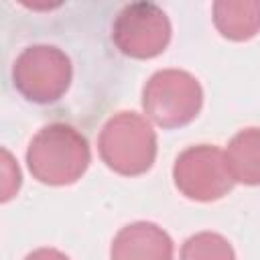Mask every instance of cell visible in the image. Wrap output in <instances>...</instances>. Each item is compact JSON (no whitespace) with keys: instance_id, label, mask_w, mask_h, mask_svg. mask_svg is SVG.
Here are the masks:
<instances>
[{"instance_id":"8992f818","label":"cell","mask_w":260,"mask_h":260,"mask_svg":"<svg viewBox=\"0 0 260 260\" xmlns=\"http://www.w3.org/2000/svg\"><path fill=\"white\" fill-rule=\"evenodd\" d=\"M173 181L181 195L201 203L217 201L234 187L225 154L213 144L185 148L173 165Z\"/></svg>"},{"instance_id":"5b68a950","label":"cell","mask_w":260,"mask_h":260,"mask_svg":"<svg viewBox=\"0 0 260 260\" xmlns=\"http://www.w3.org/2000/svg\"><path fill=\"white\" fill-rule=\"evenodd\" d=\"M112 41L132 59L158 57L171 41V22L165 10L152 2L126 4L114 18Z\"/></svg>"},{"instance_id":"52a82bcc","label":"cell","mask_w":260,"mask_h":260,"mask_svg":"<svg viewBox=\"0 0 260 260\" xmlns=\"http://www.w3.org/2000/svg\"><path fill=\"white\" fill-rule=\"evenodd\" d=\"M171 236L152 221L124 225L110 248V260H173Z\"/></svg>"},{"instance_id":"30bf717a","label":"cell","mask_w":260,"mask_h":260,"mask_svg":"<svg viewBox=\"0 0 260 260\" xmlns=\"http://www.w3.org/2000/svg\"><path fill=\"white\" fill-rule=\"evenodd\" d=\"M179 260H236V254L221 234L199 232L185 240Z\"/></svg>"},{"instance_id":"8fae6325","label":"cell","mask_w":260,"mask_h":260,"mask_svg":"<svg viewBox=\"0 0 260 260\" xmlns=\"http://www.w3.org/2000/svg\"><path fill=\"white\" fill-rule=\"evenodd\" d=\"M20 189V171L8 150H2V201H8Z\"/></svg>"},{"instance_id":"7c38bea8","label":"cell","mask_w":260,"mask_h":260,"mask_svg":"<svg viewBox=\"0 0 260 260\" xmlns=\"http://www.w3.org/2000/svg\"><path fill=\"white\" fill-rule=\"evenodd\" d=\"M24 260H69V258L55 248H39V250L30 252Z\"/></svg>"},{"instance_id":"9c48e42d","label":"cell","mask_w":260,"mask_h":260,"mask_svg":"<svg viewBox=\"0 0 260 260\" xmlns=\"http://www.w3.org/2000/svg\"><path fill=\"white\" fill-rule=\"evenodd\" d=\"M225 165L234 183L260 185V128L240 130L228 144Z\"/></svg>"},{"instance_id":"7a4b0ae2","label":"cell","mask_w":260,"mask_h":260,"mask_svg":"<svg viewBox=\"0 0 260 260\" xmlns=\"http://www.w3.org/2000/svg\"><path fill=\"white\" fill-rule=\"evenodd\" d=\"M98 150L110 171L124 177H138L150 171L156 158V134L140 114L118 112L104 124Z\"/></svg>"},{"instance_id":"6da1fadb","label":"cell","mask_w":260,"mask_h":260,"mask_svg":"<svg viewBox=\"0 0 260 260\" xmlns=\"http://www.w3.org/2000/svg\"><path fill=\"white\" fill-rule=\"evenodd\" d=\"M91 160L87 138L65 122L43 126L26 148L30 175L51 187L71 185L81 179Z\"/></svg>"},{"instance_id":"ba28073f","label":"cell","mask_w":260,"mask_h":260,"mask_svg":"<svg viewBox=\"0 0 260 260\" xmlns=\"http://www.w3.org/2000/svg\"><path fill=\"white\" fill-rule=\"evenodd\" d=\"M213 24L228 41H250L260 30L258 0H219L213 2Z\"/></svg>"},{"instance_id":"277c9868","label":"cell","mask_w":260,"mask_h":260,"mask_svg":"<svg viewBox=\"0 0 260 260\" xmlns=\"http://www.w3.org/2000/svg\"><path fill=\"white\" fill-rule=\"evenodd\" d=\"M69 57L51 45L26 47L12 65L16 91L32 104H53L65 95L71 83Z\"/></svg>"},{"instance_id":"3957f363","label":"cell","mask_w":260,"mask_h":260,"mask_svg":"<svg viewBox=\"0 0 260 260\" xmlns=\"http://www.w3.org/2000/svg\"><path fill=\"white\" fill-rule=\"evenodd\" d=\"M203 106L199 81L183 69H160L142 89L144 114L160 128H181L197 118Z\"/></svg>"}]
</instances>
